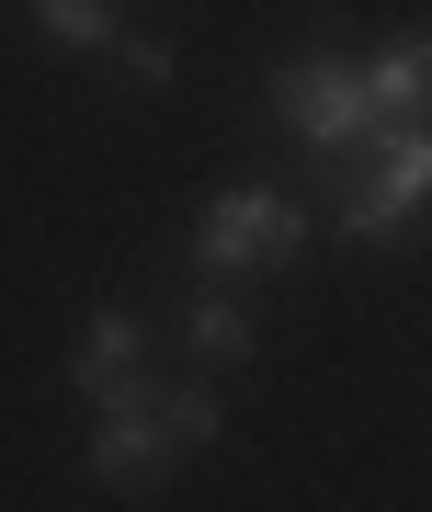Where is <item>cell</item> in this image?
Listing matches in <instances>:
<instances>
[{
    "mask_svg": "<svg viewBox=\"0 0 432 512\" xmlns=\"http://www.w3.org/2000/svg\"><path fill=\"white\" fill-rule=\"evenodd\" d=\"M182 342H194V365H251V296H239L228 274H205L194 296H182Z\"/></svg>",
    "mask_w": 432,
    "mask_h": 512,
    "instance_id": "cell-5",
    "label": "cell"
},
{
    "mask_svg": "<svg viewBox=\"0 0 432 512\" xmlns=\"http://www.w3.org/2000/svg\"><path fill=\"white\" fill-rule=\"evenodd\" d=\"M103 57L137 80V92H171V46H160V35H126V23H114V35H103Z\"/></svg>",
    "mask_w": 432,
    "mask_h": 512,
    "instance_id": "cell-10",
    "label": "cell"
},
{
    "mask_svg": "<svg viewBox=\"0 0 432 512\" xmlns=\"http://www.w3.org/2000/svg\"><path fill=\"white\" fill-rule=\"evenodd\" d=\"M364 80H376V114H387V126H421V92H432V46H421V35H398V46H387Z\"/></svg>",
    "mask_w": 432,
    "mask_h": 512,
    "instance_id": "cell-7",
    "label": "cell"
},
{
    "mask_svg": "<svg viewBox=\"0 0 432 512\" xmlns=\"http://www.w3.org/2000/svg\"><path fill=\"white\" fill-rule=\"evenodd\" d=\"M148 387H160L148 365L114 376L103 387V421H91V478H103L114 501H148V478L171 467V433H160V410H148Z\"/></svg>",
    "mask_w": 432,
    "mask_h": 512,
    "instance_id": "cell-4",
    "label": "cell"
},
{
    "mask_svg": "<svg viewBox=\"0 0 432 512\" xmlns=\"http://www.w3.org/2000/svg\"><path fill=\"white\" fill-rule=\"evenodd\" d=\"M35 23H46L69 57H103V35H114L126 12H114V0H35Z\"/></svg>",
    "mask_w": 432,
    "mask_h": 512,
    "instance_id": "cell-9",
    "label": "cell"
},
{
    "mask_svg": "<svg viewBox=\"0 0 432 512\" xmlns=\"http://www.w3.org/2000/svg\"><path fill=\"white\" fill-rule=\"evenodd\" d=\"M273 126H296L307 160H353V148H376L387 137V114H376V80H364V57L353 46H307L273 69Z\"/></svg>",
    "mask_w": 432,
    "mask_h": 512,
    "instance_id": "cell-1",
    "label": "cell"
},
{
    "mask_svg": "<svg viewBox=\"0 0 432 512\" xmlns=\"http://www.w3.org/2000/svg\"><path fill=\"white\" fill-rule=\"evenodd\" d=\"M148 410H160L171 456H194V444H216V433H228V399H216V387H148Z\"/></svg>",
    "mask_w": 432,
    "mask_h": 512,
    "instance_id": "cell-8",
    "label": "cell"
},
{
    "mask_svg": "<svg viewBox=\"0 0 432 512\" xmlns=\"http://www.w3.org/2000/svg\"><path fill=\"white\" fill-rule=\"evenodd\" d=\"M307 228H319V217H307L296 194L228 183V194L194 217V274H228V285H239V274H285V262L307 251Z\"/></svg>",
    "mask_w": 432,
    "mask_h": 512,
    "instance_id": "cell-2",
    "label": "cell"
},
{
    "mask_svg": "<svg viewBox=\"0 0 432 512\" xmlns=\"http://www.w3.org/2000/svg\"><path fill=\"white\" fill-rule=\"evenodd\" d=\"M421 183H432V137L421 126H387L376 137V171H364V148L353 160H330V239H398L421 217Z\"/></svg>",
    "mask_w": 432,
    "mask_h": 512,
    "instance_id": "cell-3",
    "label": "cell"
},
{
    "mask_svg": "<svg viewBox=\"0 0 432 512\" xmlns=\"http://www.w3.org/2000/svg\"><path fill=\"white\" fill-rule=\"evenodd\" d=\"M137 365H148V319H137V308H91V330L69 342V387H80V399H103V387L137 376Z\"/></svg>",
    "mask_w": 432,
    "mask_h": 512,
    "instance_id": "cell-6",
    "label": "cell"
}]
</instances>
